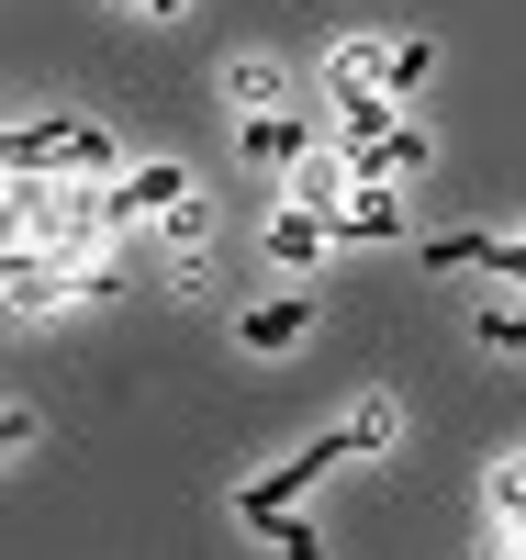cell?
<instances>
[{"label": "cell", "instance_id": "obj_6", "mask_svg": "<svg viewBox=\"0 0 526 560\" xmlns=\"http://www.w3.org/2000/svg\"><path fill=\"white\" fill-rule=\"evenodd\" d=\"M235 158H247V168H303L314 158V124L303 113H235Z\"/></svg>", "mask_w": 526, "mask_h": 560}, {"label": "cell", "instance_id": "obj_5", "mask_svg": "<svg viewBox=\"0 0 526 560\" xmlns=\"http://www.w3.org/2000/svg\"><path fill=\"white\" fill-rule=\"evenodd\" d=\"M303 337H314V292H269V303L235 314V348H247V359H280V348H303Z\"/></svg>", "mask_w": 526, "mask_h": 560}, {"label": "cell", "instance_id": "obj_10", "mask_svg": "<svg viewBox=\"0 0 526 560\" xmlns=\"http://www.w3.org/2000/svg\"><path fill=\"white\" fill-rule=\"evenodd\" d=\"M292 202H303V213H325V224H337V202H348V158H325V147H314V158L292 168Z\"/></svg>", "mask_w": 526, "mask_h": 560}, {"label": "cell", "instance_id": "obj_2", "mask_svg": "<svg viewBox=\"0 0 526 560\" xmlns=\"http://www.w3.org/2000/svg\"><path fill=\"white\" fill-rule=\"evenodd\" d=\"M393 90V102H414V90L425 79H437V45H425V34H348L337 45V57H325V90Z\"/></svg>", "mask_w": 526, "mask_h": 560}, {"label": "cell", "instance_id": "obj_8", "mask_svg": "<svg viewBox=\"0 0 526 560\" xmlns=\"http://www.w3.org/2000/svg\"><path fill=\"white\" fill-rule=\"evenodd\" d=\"M404 236V202L393 191H348L337 202V247H393Z\"/></svg>", "mask_w": 526, "mask_h": 560}, {"label": "cell", "instance_id": "obj_12", "mask_svg": "<svg viewBox=\"0 0 526 560\" xmlns=\"http://www.w3.org/2000/svg\"><path fill=\"white\" fill-rule=\"evenodd\" d=\"M258 538H269L280 560H325V538H314V516H303V504H280V516H258Z\"/></svg>", "mask_w": 526, "mask_h": 560}, {"label": "cell", "instance_id": "obj_7", "mask_svg": "<svg viewBox=\"0 0 526 560\" xmlns=\"http://www.w3.org/2000/svg\"><path fill=\"white\" fill-rule=\"evenodd\" d=\"M325 102H337V147H381V135L404 124V113H393V90H359V79H348V90H325Z\"/></svg>", "mask_w": 526, "mask_h": 560}, {"label": "cell", "instance_id": "obj_15", "mask_svg": "<svg viewBox=\"0 0 526 560\" xmlns=\"http://www.w3.org/2000/svg\"><path fill=\"white\" fill-rule=\"evenodd\" d=\"M482 560H515V538H504V527H493V538H482Z\"/></svg>", "mask_w": 526, "mask_h": 560}, {"label": "cell", "instance_id": "obj_13", "mask_svg": "<svg viewBox=\"0 0 526 560\" xmlns=\"http://www.w3.org/2000/svg\"><path fill=\"white\" fill-rule=\"evenodd\" d=\"M482 348H504V359L526 348V303H482Z\"/></svg>", "mask_w": 526, "mask_h": 560}, {"label": "cell", "instance_id": "obj_16", "mask_svg": "<svg viewBox=\"0 0 526 560\" xmlns=\"http://www.w3.org/2000/svg\"><path fill=\"white\" fill-rule=\"evenodd\" d=\"M135 12H157V23H168V12H190V0H135Z\"/></svg>", "mask_w": 526, "mask_h": 560}, {"label": "cell", "instance_id": "obj_11", "mask_svg": "<svg viewBox=\"0 0 526 560\" xmlns=\"http://www.w3.org/2000/svg\"><path fill=\"white\" fill-rule=\"evenodd\" d=\"M393 438H404V404H393V393H370V404L348 415V448L370 459V448H393Z\"/></svg>", "mask_w": 526, "mask_h": 560}, {"label": "cell", "instance_id": "obj_4", "mask_svg": "<svg viewBox=\"0 0 526 560\" xmlns=\"http://www.w3.org/2000/svg\"><path fill=\"white\" fill-rule=\"evenodd\" d=\"M179 202H202V191H190L179 158H157V168H124L113 191H102V224H168Z\"/></svg>", "mask_w": 526, "mask_h": 560}, {"label": "cell", "instance_id": "obj_3", "mask_svg": "<svg viewBox=\"0 0 526 560\" xmlns=\"http://www.w3.org/2000/svg\"><path fill=\"white\" fill-rule=\"evenodd\" d=\"M348 459H359V448H348V427H325V438H303L292 459H269L258 482H235V527H258V516H280V504H303V493H314L325 471H348Z\"/></svg>", "mask_w": 526, "mask_h": 560}, {"label": "cell", "instance_id": "obj_14", "mask_svg": "<svg viewBox=\"0 0 526 560\" xmlns=\"http://www.w3.org/2000/svg\"><path fill=\"white\" fill-rule=\"evenodd\" d=\"M12 448H34V415H23V404H0V459H12Z\"/></svg>", "mask_w": 526, "mask_h": 560}, {"label": "cell", "instance_id": "obj_9", "mask_svg": "<svg viewBox=\"0 0 526 560\" xmlns=\"http://www.w3.org/2000/svg\"><path fill=\"white\" fill-rule=\"evenodd\" d=\"M325 247H337V224H325V213H303V202L269 224V258H280V269H314Z\"/></svg>", "mask_w": 526, "mask_h": 560}, {"label": "cell", "instance_id": "obj_1", "mask_svg": "<svg viewBox=\"0 0 526 560\" xmlns=\"http://www.w3.org/2000/svg\"><path fill=\"white\" fill-rule=\"evenodd\" d=\"M0 179H113V124H90V113L0 124Z\"/></svg>", "mask_w": 526, "mask_h": 560}]
</instances>
